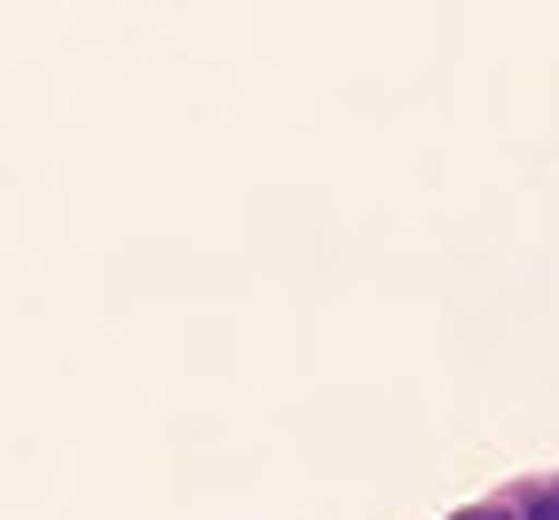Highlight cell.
Masks as SVG:
<instances>
[{
	"label": "cell",
	"mask_w": 559,
	"mask_h": 520,
	"mask_svg": "<svg viewBox=\"0 0 559 520\" xmlns=\"http://www.w3.org/2000/svg\"><path fill=\"white\" fill-rule=\"evenodd\" d=\"M528 520H559V489H536V505H528Z\"/></svg>",
	"instance_id": "obj_1"
},
{
	"label": "cell",
	"mask_w": 559,
	"mask_h": 520,
	"mask_svg": "<svg viewBox=\"0 0 559 520\" xmlns=\"http://www.w3.org/2000/svg\"><path fill=\"white\" fill-rule=\"evenodd\" d=\"M457 520H512V512H457Z\"/></svg>",
	"instance_id": "obj_2"
}]
</instances>
